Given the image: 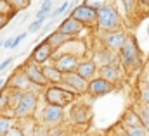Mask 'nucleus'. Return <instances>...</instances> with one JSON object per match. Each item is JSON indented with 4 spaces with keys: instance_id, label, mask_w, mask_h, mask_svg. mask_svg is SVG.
Returning <instances> with one entry per match:
<instances>
[{
    "instance_id": "obj_15",
    "label": "nucleus",
    "mask_w": 149,
    "mask_h": 136,
    "mask_svg": "<svg viewBox=\"0 0 149 136\" xmlns=\"http://www.w3.org/2000/svg\"><path fill=\"white\" fill-rule=\"evenodd\" d=\"M42 72L47 79L49 84H57V83H63V72H59L54 66H47V67H42Z\"/></svg>"
},
{
    "instance_id": "obj_8",
    "label": "nucleus",
    "mask_w": 149,
    "mask_h": 136,
    "mask_svg": "<svg viewBox=\"0 0 149 136\" xmlns=\"http://www.w3.org/2000/svg\"><path fill=\"white\" fill-rule=\"evenodd\" d=\"M78 66V57L73 55V54H64L61 57H57L54 60V67L57 69L59 72L66 74V72H73Z\"/></svg>"
},
{
    "instance_id": "obj_20",
    "label": "nucleus",
    "mask_w": 149,
    "mask_h": 136,
    "mask_svg": "<svg viewBox=\"0 0 149 136\" xmlns=\"http://www.w3.org/2000/svg\"><path fill=\"white\" fill-rule=\"evenodd\" d=\"M123 124L125 126H142L141 124V119H139V115H137L135 110H128L125 114V122Z\"/></svg>"
},
{
    "instance_id": "obj_7",
    "label": "nucleus",
    "mask_w": 149,
    "mask_h": 136,
    "mask_svg": "<svg viewBox=\"0 0 149 136\" xmlns=\"http://www.w3.org/2000/svg\"><path fill=\"white\" fill-rule=\"evenodd\" d=\"M94 97H102V95H108L114 90L113 83L102 79V78H92L90 83H88V88H87Z\"/></svg>"
},
{
    "instance_id": "obj_40",
    "label": "nucleus",
    "mask_w": 149,
    "mask_h": 136,
    "mask_svg": "<svg viewBox=\"0 0 149 136\" xmlns=\"http://www.w3.org/2000/svg\"><path fill=\"white\" fill-rule=\"evenodd\" d=\"M148 136H149V135H148Z\"/></svg>"
},
{
    "instance_id": "obj_23",
    "label": "nucleus",
    "mask_w": 149,
    "mask_h": 136,
    "mask_svg": "<svg viewBox=\"0 0 149 136\" xmlns=\"http://www.w3.org/2000/svg\"><path fill=\"white\" fill-rule=\"evenodd\" d=\"M12 124H14V121L10 117H0V136L5 135L12 128Z\"/></svg>"
},
{
    "instance_id": "obj_12",
    "label": "nucleus",
    "mask_w": 149,
    "mask_h": 136,
    "mask_svg": "<svg viewBox=\"0 0 149 136\" xmlns=\"http://www.w3.org/2000/svg\"><path fill=\"white\" fill-rule=\"evenodd\" d=\"M74 72H76L80 78H83L85 81H90V79L95 76V72H97V66H95L94 60L78 62V66H76V69H74Z\"/></svg>"
},
{
    "instance_id": "obj_28",
    "label": "nucleus",
    "mask_w": 149,
    "mask_h": 136,
    "mask_svg": "<svg viewBox=\"0 0 149 136\" xmlns=\"http://www.w3.org/2000/svg\"><path fill=\"white\" fill-rule=\"evenodd\" d=\"M3 136H24V135H23V131H21L19 128L12 126V128H10V129H9V131H7V133H5Z\"/></svg>"
},
{
    "instance_id": "obj_9",
    "label": "nucleus",
    "mask_w": 149,
    "mask_h": 136,
    "mask_svg": "<svg viewBox=\"0 0 149 136\" xmlns=\"http://www.w3.org/2000/svg\"><path fill=\"white\" fill-rule=\"evenodd\" d=\"M24 76L28 78L30 83H33L37 86H47L49 84L45 76H43V72H42V67H38V64H35V62H30L24 67Z\"/></svg>"
},
{
    "instance_id": "obj_16",
    "label": "nucleus",
    "mask_w": 149,
    "mask_h": 136,
    "mask_svg": "<svg viewBox=\"0 0 149 136\" xmlns=\"http://www.w3.org/2000/svg\"><path fill=\"white\" fill-rule=\"evenodd\" d=\"M99 71H101V78L106 79V81H109V83H114V81L120 78V71H118V67H116L114 62L108 64V66H102Z\"/></svg>"
},
{
    "instance_id": "obj_5",
    "label": "nucleus",
    "mask_w": 149,
    "mask_h": 136,
    "mask_svg": "<svg viewBox=\"0 0 149 136\" xmlns=\"http://www.w3.org/2000/svg\"><path fill=\"white\" fill-rule=\"evenodd\" d=\"M63 83L70 88V91L73 93H85L88 88V81H85L83 78H80L76 72H66L63 74Z\"/></svg>"
},
{
    "instance_id": "obj_33",
    "label": "nucleus",
    "mask_w": 149,
    "mask_h": 136,
    "mask_svg": "<svg viewBox=\"0 0 149 136\" xmlns=\"http://www.w3.org/2000/svg\"><path fill=\"white\" fill-rule=\"evenodd\" d=\"M3 105H7V95L0 93V107H3Z\"/></svg>"
},
{
    "instance_id": "obj_32",
    "label": "nucleus",
    "mask_w": 149,
    "mask_h": 136,
    "mask_svg": "<svg viewBox=\"0 0 149 136\" xmlns=\"http://www.w3.org/2000/svg\"><path fill=\"white\" fill-rule=\"evenodd\" d=\"M12 40H14V36H12V38H7V40L3 41V45H2V47H3L5 50H9V48L12 47Z\"/></svg>"
},
{
    "instance_id": "obj_30",
    "label": "nucleus",
    "mask_w": 149,
    "mask_h": 136,
    "mask_svg": "<svg viewBox=\"0 0 149 136\" xmlns=\"http://www.w3.org/2000/svg\"><path fill=\"white\" fill-rule=\"evenodd\" d=\"M12 60H14V57H7V59H5L3 62H0V72H3L5 69L9 67V66L12 64Z\"/></svg>"
},
{
    "instance_id": "obj_21",
    "label": "nucleus",
    "mask_w": 149,
    "mask_h": 136,
    "mask_svg": "<svg viewBox=\"0 0 149 136\" xmlns=\"http://www.w3.org/2000/svg\"><path fill=\"white\" fill-rule=\"evenodd\" d=\"M125 133L128 136H148V129L144 126H125Z\"/></svg>"
},
{
    "instance_id": "obj_1",
    "label": "nucleus",
    "mask_w": 149,
    "mask_h": 136,
    "mask_svg": "<svg viewBox=\"0 0 149 136\" xmlns=\"http://www.w3.org/2000/svg\"><path fill=\"white\" fill-rule=\"evenodd\" d=\"M95 23L102 31H114L120 24V14L113 5H102L97 9Z\"/></svg>"
},
{
    "instance_id": "obj_35",
    "label": "nucleus",
    "mask_w": 149,
    "mask_h": 136,
    "mask_svg": "<svg viewBox=\"0 0 149 136\" xmlns=\"http://www.w3.org/2000/svg\"><path fill=\"white\" fill-rule=\"evenodd\" d=\"M146 86H148V88H149V72H148V74H146Z\"/></svg>"
},
{
    "instance_id": "obj_36",
    "label": "nucleus",
    "mask_w": 149,
    "mask_h": 136,
    "mask_svg": "<svg viewBox=\"0 0 149 136\" xmlns=\"http://www.w3.org/2000/svg\"><path fill=\"white\" fill-rule=\"evenodd\" d=\"M137 2H141V3H146V5H149V0H137Z\"/></svg>"
},
{
    "instance_id": "obj_6",
    "label": "nucleus",
    "mask_w": 149,
    "mask_h": 136,
    "mask_svg": "<svg viewBox=\"0 0 149 136\" xmlns=\"http://www.w3.org/2000/svg\"><path fill=\"white\" fill-rule=\"evenodd\" d=\"M71 16H73L76 21H80L81 24H90V23H95V19H97V10H95L92 5H88V3H81V5H78V7L74 9Z\"/></svg>"
},
{
    "instance_id": "obj_34",
    "label": "nucleus",
    "mask_w": 149,
    "mask_h": 136,
    "mask_svg": "<svg viewBox=\"0 0 149 136\" xmlns=\"http://www.w3.org/2000/svg\"><path fill=\"white\" fill-rule=\"evenodd\" d=\"M5 24H7V19H5V16H2V14H0V30H2Z\"/></svg>"
},
{
    "instance_id": "obj_13",
    "label": "nucleus",
    "mask_w": 149,
    "mask_h": 136,
    "mask_svg": "<svg viewBox=\"0 0 149 136\" xmlns=\"http://www.w3.org/2000/svg\"><path fill=\"white\" fill-rule=\"evenodd\" d=\"M63 115H64L63 107L49 105V103H47V107L43 109V119H45V122H49V124H57V122H61V121H63Z\"/></svg>"
},
{
    "instance_id": "obj_2",
    "label": "nucleus",
    "mask_w": 149,
    "mask_h": 136,
    "mask_svg": "<svg viewBox=\"0 0 149 136\" xmlns=\"http://www.w3.org/2000/svg\"><path fill=\"white\" fill-rule=\"evenodd\" d=\"M43 97H45V102L49 105H57V107H64V105H68L74 100L73 91H68L61 86H50Z\"/></svg>"
},
{
    "instance_id": "obj_19",
    "label": "nucleus",
    "mask_w": 149,
    "mask_h": 136,
    "mask_svg": "<svg viewBox=\"0 0 149 136\" xmlns=\"http://www.w3.org/2000/svg\"><path fill=\"white\" fill-rule=\"evenodd\" d=\"M135 112H137V115H139V119H141V124H142L146 129H149V105L142 103L141 109L135 110Z\"/></svg>"
},
{
    "instance_id": "obj_39",
    "label": "nucleus",
    "mask_w": 149,
    "mask_h": 136,
    "mask_svg": "<svg viewBox=\"0 0 149 136\" xmlns=\"http://www.w3.org/2000/svg\"><path fill=\"white\" fill-rule=\"evenodd\" d=\"M148 34H149V28H148Z\"/></svg>"
},
{
    "instance_id": "obj_27",
    "label": "nucleus",
    "mask_w": 149,
    "mask_h": 136,
    "mask_svg": "<svg viewBox=\"0 0 149 136\" xmlns=\"http://www.w3.org/2000/svg\"><path fill=\"white\" fill-rule=\"evenodd\" d=\"M12 9H14V7H12L7 0H0V14H2V16H5V14L10 12Z\"/></svg>"
},
{
    "instance_id": "obj_29",
    "label": "nucleus",
    "mask_w": 149,
    "mask_h": 136,
    "mask_svg": "<svg viewBox=\"0 0 149 136\" xmlns=\"http://www.w3.org/2000/svg\"><path fill=\"white\" fill-rule=\"evenodd\" d=\"M141 98H142V103L149 105V88H148V86L141 90Z\"/></svg>"
},
{
    "instance_id": "obj_4",
    "label": "nucleus",
    "mask_w": 149,
    "mask_h": 136,
    "mask_svg": "<svg viewBox=\"0 0 149 136\" xmlns=\"http://www.w3.org/2000/svg\"><path fill=\"white\" fill-rule=\"evenodd\" d=\"M35 107H37V95L31 91H24V93L17 95V103L14 107V112H16V115L24 117V115L31 114L35 110Z\"/></svg>"
},
{
    "instance_id": "obj_38",
    "label": "nucleus",
    "mask_w": 149,
    "mask_h": 136,
    "mask_svg": "<svg viewBox=\"0 0 149 136\" xmlns=\"http://www.w3.org/2000/svg\"><path fill=\"white\" fill-rule=\"evenodd\" d=\"M121 136H128V135H127V133H125V135H121Z\"/></svg>"
},
{
    "instance_id": "obj_17",
    "label": "nucleus",
    "mask_w": 149,
    "mask_h": 136,
    "mask_svg": "<svg viewBox=\"0 0 149 136\" xmlns=\"http://www.w3.org/2000/svg\"><path fill=\"white\" fill-rule=\"evenodd\" d=\"M64 40H66V36H64V34H61L57 30H56L52 34H49V36H47V43L52 47V50H56L59 45H63V43H64Z\"/></svg>"
},
{
    "instance_id": "obj_14",
    "label": "nucleus",
    "mask_w": 149,
    "mask_h": 136,
    "mask_svg": "<svg viewBox=\"0 0 149 136\" xmlns=\"http://www.w3.org/2000/svg\"><path fill=\"white\" fill-rule=\"evenodd\" d=\"M125 40H127V34L123 33V31H111L106 36V45L111 50H114V52H120V48L123 47Z\"/></svg>"
},
{
    "instance_id": "obj_24",
    "label": "nucleus",
    "mask_w": 149,
    "mask_h": 136,
    "mask_svg": "<svg viewBox=\"0 0 149 136\" xmlns=\"http://www.w3.org/2000/svg\"><path fill=\"white\" fill-rule=\"evenodd\" d=\"M123 5H125V10L128 12V16L135 14V10H137V0H123Z\"/></svg>"
},
{
    "instance_id": "obj_31",
    "label": "nucleus",
    "mask_w": 149,
    "mask_h": 136,
    "mask_svg": "<svg viewBox=\"0 0 149 136\" xmlns=\"http://www.w3.org/2000/svg\"><path fill=\"white\" fill-rule=\"evenodd\" d=\"M7 2H9L12 7H24V5L28 3L26 0H7Z\"/></svg>"
},
{
    "instance_id": "obj_25",
    "label": "nucleus",
    "mask_w": 149,
    "mask_h": 136,
    "mask_svg": "<svg viewBox=\"0 0 149 136\" xmlns=\"http://www.w3.org/2000/svg\"><path fill=\"white\" fill-rule=\"evenodd\" d=\"M43 23H45V19H35V21L28 26V33H38L40 28L43 26Z\"/></svg>"
},
{
    "instance_id": "obj_37",
    "label": "nucleus",
    "mask_w": 149,
    "mask_h": 136,
    "mask_svg": "<svg viewBox=\"0 0 149 136\" xmlns=\"http://www.w3.org/2000/svg\"><path fill=\"white\" fill-rule=\"evenodd\" d=\"M3 83H5V79H3V78H0V88L3 86Z\"/></svg>"
},
{
    "instance_id": "obj_22",
    "label": "nucleus",
    "mask_w": 149,
    "mask_h": 136,
    "mask_svg": "<svg viewBox=\"0 0 149 136\" xmlns=\"http://www.w3.org/2000/svg\"><path fill=\"white\" fill-rule=\"evenodd\" d=\"M68 7H70V0H64L61 7H57L56 10H52V12L49 14V17H50V21H54V19H57L59 16H63V14L66 12V9H68Z\"/></svg>"
},
{
    "instance_id": "obj_3",
    "label": "nucleus",
    "mask_w": 149,
    "mask_h": 136,
    "mask_svg": "<svg viewBox=\"0 0 149 136\" xmlns=\"http://www.w3.org/2000/svg\"><path fill=\"white\" fill-rule=\"evenodd\" d=\"M120 59L125 67H135L139 64V48L134 38H127L123 47L120 48Z\"/></svg>"
},
{
    "instance_id": "obj_18",
    "label": "nucleus",
    "mask_w": 149,
    "mask_h": 136,
    "mask_svg": "<svg viewBox=\"0 0 149 136\" xmlns=\"http://www.w3.org/2000/svg\"><path fill=\"white\" fill-rule=\"evenodd\" d=\"M52 3H54V0H43L40 10L35 14V19H47V16L52 12Z\"/></svg>"
},
{
    "instance_id": "obj_11",
    "label": "nucleus",
    "mask_w": 149,
    "mask_h": 136,
    "mask_svg": "<svg viewBox=\"0 0 149 136\" xmlns=\"http://www.w3.org/2000/svg\"><path fill=\"white\" fill-rule=\"evenodd\" d=\"M81 28H83V24H81L80 21H76L73 16H70V17H66V19L57 26V31L61 34H64V36H73V34L80 33Z\"/></svg>"
},
{
    "instance_id": "obj_26",
    "label": "nucleus",
    "mask_w": 149,
    "mask_h": 136,
    "mask_svg": "<svg viewBox=\"0 0 149 136\" xmlns=\"http://www.w3.org/2000/svg\"><path fill=\"white\" fill-rule=\"evenodd\" d=\"M26 36H28V33H19L17 36H14V40H12V47H10V48H17V47L26 40Z\"/></svg>"
},
{
    "instance_id": "obj_10",
    "label": "nucleus",
    "mask_w": 149,
    "mask_h": 136,
    "mask_svg": "<svg viewBox=\"0 0 149 136\" xmlns=\"http://www.w3.org/2000/svg\"><path fill=\"white\" fill-rule=\"evenodd\" d=\"M52 54H54V50H52V47H50V45L47 43V40H45V41L38 43L37 47H35V50H33V54H31V59H33L35 64H43V62H47V60L52 57Z\"/></svg>"
}]
</instances>
